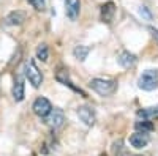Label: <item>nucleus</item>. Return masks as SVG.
<instances>
[{"instance_id":"nucleus-1","label":"nucleus","mask_w":158,"mask_h":156,"mask_svg":"<svg viewBox=\"0 0 158 156\" xmlns=\"http://www.w3.org/2000/svg\"><path fill=\"white\" fill-rule=\"evenodd\" d=\"M89 85L100 96H109L117 90V82L112 79H100V77H97V79H92Z\"/></svg>"},{"instance_id":"nucleus-2","label":"nucleus","mask_w":158,"mask_h":156,"mask_svg":"<svg viewBox=\"0 0 158 156\" xmlns=\"http://www.w3.org/2000/svg\"><path fill=\"white\" fill-rule=\"evenodd\" d=\"M138 87L144 92H152V90L158 88V71L156 70L144 71L138 79Z\"/></svg>"},{"instance_id":"nucleus-3","label":"nucleus","mask_w":158,"mask_h":156,"mask_svg":"<svg viewBox=\"0 0 158 156\" xmlns=\"http://www.w3.org/2000/svg\"><path fill=\"white\" fill-rule=\"evenodd\" d=\"M24 74H25V77H27L29 82L35 88H38L40 85L43 84V74H41V71L36 68V65H35L33 60H27V62H25V65H24Z\"/></svg>"},{"instance_id":"nucleus-4","label":"nucleus","mask_w":158,"mask_h":156,"mask_svg":"<svg viewBox=\"0 0 158 156\" xmlns=\"http://www.w3.org/2000/svg\"><path fill=\"white\" fill-rule=\"evenodd\" d=\"M44 118H46V123H48L51 128L59 129V128H62L63 123H65V114H63V110L59 109V107H52L51 112L44 117Z\"/></svg>"},{"instance_id":"nucleus-5","label":"nucleus","mask_w":158,"mask_h":156,"mask_svg":"<svg viewBox=\"0 0 158 156\" xmlns=\"http://www.w3.org/2000/svg\"><path fill=\"white\" fill-rule=\"evenodd\" d=\"M32 109H33L35 115H38V117H41V118H44V117L51 112V109H52V104H51V101H49L48 98H44V96H40V98H36V99H35V102H33Z\"/></svg>"},{"instance_id":"nucleus-6","label":"nucleus","mask_w":158,"mask_h":156,"mask_svg":"<svg viewBox=\"0 0 158 156\" xmlns=\"http://www.w3.org/2000/svg\"><path fill=\"white\" fill-rule=\"evenodd\" d=\"M56 79L60 82V84H63V85H67V87H70L73 92H76V93H79L81 96H84V98H87V93L84 92L82 88H79V87H76L73 82H71V79H70V76H68V73L65 71V70H60L59 73H57V76H56Z\"/></svg>"},{"instance_id":"nucleus-7","label":"nucleus","mask_w":158,"mask_h":156,"mask_svg":"<svg viewBox=\"0 0 158 156\" xmlns=\"http://www.w3.org/2000/svg\"><path fill=\"white\" fill-rule=\"evenodd\" d=\"M77 117L81 118V122H84V125L87 126H94L95 125V110L89 107V106H81L77 107Z\"/></svg>"},{"instance_id":"nucleus-8","label":"nucleus","mask_w":158,"mask_h":156,"mask_svg":"<svg viewBox=\"0 0 158 156\" xmlns=\"http://www.w3.org/2000/svg\"><path fill=\"white\" fill-rule=\"evenodd\" d=\"M149 140H150V136L149 133H142V131H136L135 134H131L130 136V144L131 147H135V148H144L147 144H149Z\"/></svg>"},{"instance_id":"nucleus-9","label":"nucleus","mask_w":158,"mask_h":156,"mask_svg":"<svg viewBox=\"0 0 158 156\" xmlns=\"http://www.w3.org/2000/svg\"><path fill=\"white\" fill-rule=\"evenodd\" d=\"M81 11V2L79 0H67L65 2V13L71 21H76Z\"/></svg>"},{"instance_id":"nucleus-10","label":"nucleus","mask_w":158,"mask_h":156,"mask_svg":"<svg viewBox=\"0 0 158 156\" xmlns=\"http://www.w3.org/2000/svg\"><path fill=\"white\" fill-rule=\"evenodd\" d=\"M117 62H118V65H120V66H123V68H133L135 65H136V62H138V58H136L135 54H131V52H128V50H123L122 54L118 55Z\"/></svg>"},{"instance_id":"nucleus-11","label":"nucleus","mask_w":158,"mask_h":156,"mask_svg":"<svg viewBox=\"0 0 158 156\" xmlns=\"http://www.w3.org/2000/svg\"><path fill=\"white\" fill-rule=\"evenodd\" d=\"M11 93H13V99H15L16 102H21L24 99V81H22V77H16L15 79V84H13V90H11Z\"/></svg>"},{"instance_id":"nucleus-12","label":"nucleus","mask_w":158,"mask_h":156,"mask_svg":"<svg viewBox=\"0 0 158 156\" xmlns=\"http://www.w3.org/2000/svg\"><path fill=\"white\" fill-rule=\"evenodd\" d=\"M114 14H115V5H114V2H106L101 6V21L103 22L111 24L112 19H114Z\"/></svg>"},{"instance_id":"nucleus-13","label":"nucleus","mask_w":158,"mask_h":156,"mask_svg":"<svg viewBox=\"0 0 158 156\" xmlns=\"http://www.w3.org/2000/svg\"><path fill=\"white\" fill-rule=\"evenodd\" d=\"M25 21V13L24 11H11L10 14L5 18V24L6 25H21Z\"/></svg>"},{"instance_id":"nucleus-14","label":"nucleus","mask_w":158,"mask_h":156,"mask_svg":"<svg viewBox=\"0 0 158 156\" xmlns=\"http://www.w3.org/2000/svg\"><path fill=\"white\" fill-rule=\"evenodd\" d=\"M136 115H138V118H142V120H156L158 118V106L141 109V110H138Z\"/></svg>"},{"instance_id":"nucleus-15","label":"nucleus","mask_w":158,"mask_h":156,"mask_svg":"<svg viewBox=\"0 0 158 156\" xmlns=\"http://www.w3.org/2000/svg\"><path fill=\"white\" fill-rule=\"evenodd\" d=\"M89 52H90V47H87V46H76L74 50H73V55L79 62H84L89 55Z\"/></svg>"},{"instance_id":"nucleus-16","label":"nucleus","mask_w":158,"mask_h":156,"mask_svg":"<svg viewBox=\"0 0 158 156\" xmlns=\"http://www.w3.org/2000/svg\"><path fill=\"white\" fill-rule=\"evenodd\" d=\"M135 128L138 129V131H142V133H150V131H153V125H152L150 120H139V122H136Z\"/></svg>"},{"instance_id":"nucleus-17","label":"nucleus","mask_w":158,"mask_h":156,"mask_svg":"<svg viewBox=\"0 0 158 156\" xmlns=\"http://www.w3.org/2000/svg\"><path fill=\"white\" fill-rule=\"evenodd\" d=\"M36 57L41 60V62H46L48 57H49V50H48V46L46 44H40L36 47Z\"/></svg>"},{"instance_id":"nucleus-18","label":"nucleus","mask_w":158,"mask_h":156,"mask_svg":"<svg viewBox=\"0 0 158 156\" xmlns=\"http://www.w3.org/2000/svg\"><path fill=\"white\" fill-rule=\"evenodd\" d=\"M27 2L36 10V11H43L46 3H44V0H27Z\"/></svg>"},{"instance_id":"nucleus-19","label":"nucleus","mask_w":158,"mask_h":156,"mask_svg":"<svg viewBox=\"0 0 158 156\" xmlns=\"http://www.w3.org/2000/svg\"><path fill=\"white\" fill-rule=\"evenodd\" d=\"M139 13H141V14H142L144 18H146V19H149V21L152 19V13L149 11V8H147V6H141V8H139Z\"/></svg>"},{"instance_id":"nucleus-20","label":"nucleus","mask_w":158,"mask_h":156,"mask_svg":"<svg viewBox=\"0 0 158 156\" xmlns=\"http://www.w3.org/2000/svg\"><path fill=\"white\" fill-rule=\"evenodd\" d=\"M149 30L152 32V35H153V36L156 38V40H158V30H156V29H153V27H149Z\"/></svg>"},{"instance_id":"nucleus-21","label":"nucleus","mask_w":158,"mask_h":156,"mask_svg":"<svg viewBox=\"0 0 158 156\" xmlns=\"http://www.w3.org/2000/svg\"><path fill=\"white\" fill-rule=\"evenodd\" d=\"M100 156H108V154H104V153H103V154H100Z\"/></svg>"}]
</instances>
